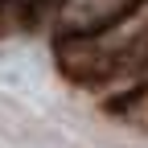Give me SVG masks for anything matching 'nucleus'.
I'll use <instances>...</instances> for the list:
<instances>
[{
	"label": "nucleus",
	"mask_w": 148,
	"mask_h": 148,
	"mask_svg": "<svg viewBox=\"0 0 148 148\" xmlns=\"http://www.w3.org/2000/svg\"><path fill=\"white\" fill-rule=\"evenodd\" d=\"M0 136L4 140H33L37 136V115L29 107H21L16 99L0 95Z\"/></svg>",
	"instance_id": "obj_1"
}]
</instances>
